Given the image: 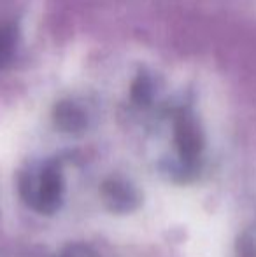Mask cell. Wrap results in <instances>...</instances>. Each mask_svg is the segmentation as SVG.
<instances>
[{
    "mask_svg": "<svg viewBox=\"0 0 256 257\" xmlns=\"http://www.w3.org/2000/svg\"><path fill=\"white\" fill-rule=\"evenodd\" d=\"M63 177L60 165L51 161L41 170V175L20 177V196L35 212L53 215L60 210L63 201Z\"/></svg>",
    "mask_w": 256,
    "mask_h": 257,
    "instance_id": "cell-1",
    "label": "cell"
},
{
    "mask_svg": "<svg viewBox=\"0 0 256 257\" xmlns=\"http://www.w3.org/2000/svg\"><path fill=\"white\" fill-rule=\"evenodd\" d=\"M100 198L109 212L125 215L132 213L142 203L140 191L125 179H106L100 186Z\"/></svg>",
    "mask_w": 256,
    "mask_h": 257,
    "instance_id": "cell-2",
    "label": "cell"
},
{
    "mask_svg": "<svg viewBox=\"0 0 256 257\" xmlns=\"http://www.w3.org/2000/svg\"><path fill=\"white\" fill-rule=\"evenodd\" d=\"M176 144H178L179 156L188 165L197 161V158L202 153V147H204L200 132L190 119H181L176 126Z\"/></svg>",
    "mask_w": 256,
    "mask_h": 257,
    "instance_id": "cell-3",
    "label": "cell"
},
{
    "mask_svg": "<svg viewBox=\"0 0 256 257\" xmlns=\"http://www.w3.org/2000/svg\"><path fill=\"white\" fill-rule=\"evenodd\" d=\"M58 122L68 132H75L82 126V117L75 108H62L58 112Z\"/></svg>",
    "mask_w": 256,
    "mask_h": 257,
    "instance_id": "cell-4",
    "label": "cell"
},
{
    "mask_svg": "<svg viewBox=\"0 0 256 257\" xmlns=\"http://www.w3.org/2000/svg\"><path fill=\"white\" fill-rule=\"evenodd\" d=\"M58 257H100V255L95 252V248H92L86 243H68L60 252Z\"/></svg>",
    "mask_w": 256,
    "mask_h": 257,
    "instance_id": "cell-5",
    "label": "cell"
},
{
    "mask_svg": "<svg viewBox=\"0 0 256 257\" xmlns=\"http://www.w3.org/2000/svg\"><path fill=\"white\" fill-rule=\"evenodd\" d=\"M235 257H256V243L247 233L240 234L235 241Z\"/></svg>",
    "mask_w": 256,
    "mask_h": 257,
    "instance_id": "cell-6",
    "label": "cell"
}]
</instances>
